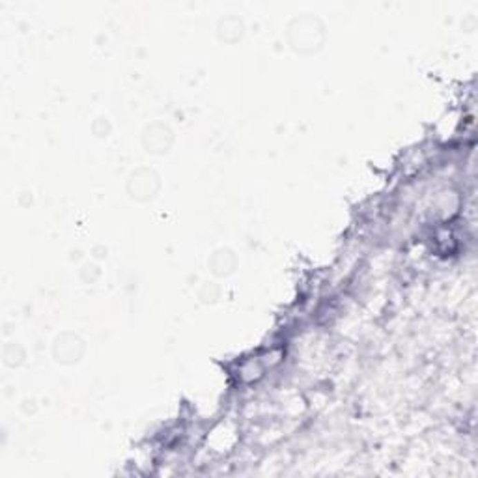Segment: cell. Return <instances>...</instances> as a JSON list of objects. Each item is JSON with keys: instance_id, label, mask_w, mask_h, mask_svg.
<instances>
[{"instance_id": "obj_3", "label": "cell", "mask_w": 478, "mask_h": 478, "mask_svg": "<svg viewBox=\"0 0 478 478\" xmlns=\"http://www.w3.org/2000/svg\"><path fill=\"white\" fill-rule=\"evenodd\" d=\"M299 23V28H297V39H294L291 44H294V49L301 50V52H305V47H309V50L316 49L318 47V41H316V32L312 30V25L316 23V19H309V23L305 26V19L297 21Z\"/></svg>"}, {"instance_id": "obj_2", "label": "cell", "mask_w": 478, "mask_h": 478, "mask_svg": "<svg viewBox=\"0 0 478 478\" xmlns=\"http://www.w3.org/2000/svg\"><path fill=\"white\" fill-rule=\"evenodd\" d=\"M172 144V131L166 126H151L144 135V146L148 151L161 153L166 151Z\"/></svg>"}, {"instance_id": "obj_1", "label": "cell", "mask_w": 478, "mask_h": 478, "mask_svg": "<svg viewBox=\"0 0 478 478\" xmlns=\"http://www.w3.org/2000/svg\"><path fill=\"white\" fill-rule=\"evenodd\" d=\"M159 189V178L151 170H137L129 180V193L135 200H150Z\"/></svg>"}, {"instance_id": "obj_4", "label": "cell", "mask_w": 478, "mask_h": 478, "mask_svg": "<svg viewBox=\"0 0 478 478\" xmlns=\"http://www.w3.org/2000/svg\"><path fill=\"white\" fill-rule=\"evenodd\" d=\"M75 347H82V344L79 342V338H75V336H71V342L58 340V344H57L58 361H62V363H73V361H79L82 352H75Z\"/></svg>"}]
</instances>
